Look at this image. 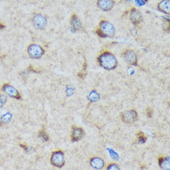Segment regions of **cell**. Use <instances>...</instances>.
Returning a JSON list of instances; mask_svg holds the SVG:
<instances>
[{
	"label": "cell",
	"mask_w": 170,
	"mask_h": 170,
	"mask_svg": "<svg viewBox=\"0 0 170 170\" xmlns=\"http://www.w3.org/2000/svg\"><path fill=\"white\" fill-rule=\"evenodd\" d=\"M130 19L134 24H139L142 20V16L140 11L136 9H132L130 14Z\"/></svg>",
	"instance_id": "ba28073f"
},
{
	"label": "cell",
	"mask_w": 170,
	"mask_h": 170,
	"mask_svg": "<svg viewBox=\"0 0 170 170\" xmlns=\"http://www.w3.org/2000/svg\"><path fill=\"white\" fill-rule=\"evenodd\" d=\"M12 118V115L10 113H6L5 114L1 116V121L3 123H10Z\"/></svg>",
	"instance_id": "e0dca14e"
},
{
	"label": "cell",
	"mask_w": 170,
	"mask_h": 170,
	"mask_svg": "<svg viewBox=\"0 0 170 170\" xmlns=\"http://www.w3.org/2000/svg\"><path fill=\"white\" fill-rule=\"evenodd\" d=\"M114 1H98V6L104 11H109L113 8L114 5Z\"/></svg>",
	"instance_id": "30bf717a"
},
{
	"label": "cell",
	"mask_w": 170,
	"mask_h": 170,
	"mask_svg": "<svg viewBox=\"0 0 170 170\" xmlns=\"http://www.w3.org/2000/svg\"><path fill=\"white\" fill-rule=\"evenodd\" d=\"M159 10L165 13H169V1H163L158 4Z\"/></svg>",
	"instance_id": "4fadbf2b"
},
{
	"label": "cell",
	"mask_w": 170,
	"mask_h": 170,
	"mask_svg": "<svg viewBox=\"0 0 170 170\" xmlns=\"http://www.w3.org/2000/svg\"><path fill=\"white\" fill-rule=\"evenodd\" d=\"M28 53L31 58L38 59L41 58L42 56L44 54V50L40 46L32 44L29 46Z\"/></svg>",
	"instance_id": "3957f363"
},
{
	"label": "cell",
	"mask_w": 170,
	"mask_h": 170,
	"mask_svg": "<svg viewBox=\"0 0 170 170\" xmlns=\"http://www.w3.org/2000/svg\"><path fill=\"white\" fill-rule=\"evenodd\" d=\"M51 163L55 167L61 168L65 163L64 155L63 152L58 150L53 152L51 156Z\"/></svg>",
	"instance_id": "7a4b0ae2"
},
{
	"label": "cell",
	"mask_w": 170,
	"mask_h": 170,
	"mask_svg": "<svg viewBox=\"0 0 170 170\" xmlns=\"http://www.w3.org/2000/svg\"><path fill=\"white\" fill-rule=\"evenodd\" d=\"M33 21L36 27L40 29H44L47 24L46 19L41 14H37L35 16L33 19Z\"/></svg>",
	"instance_id": "52a82bcc"
},
{
	"label": "cell",
	"mask_w": 170,
	"mask_h": 170,
	"mask_svg": "<svg viewBox=\"0 0 170 170\" xmlns=\"http://www.w3.org/2000/svg\"><path fill=\"white\" fill-rule=\"evenodd\" d=\"M1 121H0V126H1Z\"/></svg>",
	"instance_id": "83f0119b"
},
{
	"label": "cell",
	"mask_w": 170,
	"mask_h": 170,
	"mask_svg": "<svg viewBox=\"0 0 170 170\" xmlns=\"http://www.w3.org/2000/svg\"><path fill=\"white\" fill-rule=\"evenodd\" d=\"M89 100L91 102H97L98 100L100 99V95L96 91H92L90 93L89 97Z\"/></svg>",
	"instance_id": "2e32d148"
},
{
	"label": "cell",
	"mask_w": 170,
	"mask_h": 170,
	"mask_svg": "<svg viewBox=\"0 0 170 170\" xmlns=\"http://www.w3.org/2000/svg\"><path fill=\"white\" fill-rule=\"evenodd\" d=\"M108 152H110V155H111V156L113 159H114V160H118V158H119V156L117 155V154L116 153V152H115L114 150H111V149H108Z\"/></svg>",
	"instance_id": "d6986e66"
},
{
	"label": "cell",
	"mask_w": 170,
	"mask_h": 170,
	"mask_svg": "<svg viewBox=\"0 0 170 170\" xmlns=\"http://www.w3.org/2000/svg\"><path fill=\"white\" fill-rule=\"evenodd\" d=\"M4 27V26L2 24H0V29H3Z\"/></svg>",
	"instance_id": "4316f807"
},
{
	"label": "cell",
	"mask_w": 170,
	"mask_h": 170,
	"mask_svg": "<svg viewBox=\"0 0 170 170\" xmlns=\"http://www.w3.org/2000/svg\"><path fill=\"white\" fill-rule=\"evenodd\" d=\"M98 62L101 66L107 69H114L117 65V61L115 56L108 52H105L99 56Z\"/></svg>",
	"instance_id": "6da1fadb"
},
{
	"label": "cell",
	"mask_w": 170,
	"mask_h": 170,
	"mask_svg": "<svg viewBox=\"0 0 170 170\" xmlns=\"http://www.w3.org/2000/svg\"><path fill=\"white\" fill-rule=\"evenodd\" d=\"M100 31L105 37H111L115 33V28L107 21H102L100 23Z\"/></svg>",
	"instance_id": "277c9868"
},
{
	"label": "cell",
	"mask_w": 170,
	"mask_h": 170,
	"mask_svg": "<svg viewBox=\"0 0 170 170\" xmlns=\"http://www.w3.org/2000/svg\"><path fill=\"white\" fill-rule=\"evenodd\" d=\"M90 165L92 167L94 168L100 169H102L104 166V162L102 159L98 158V157H95L90 160Z\"/></svg>",
	"instance_id": "8fae6325"
},
{
	"label": "cell",
	"mask_w": 170,
	"mask_h": 170,
	"mask_svg": "<svg viewBox=\"0 0 170 170\" xmlns=\"http://www.w3.org/2000/svg\"><path fill=\"white\" fill-rule=\"evenodd\" d=\"M160 167L164 170H169V157L160 158L159 160Z\"/></svg>",
	"instance_id": "5bb4252c"
},
{
	"label": "cell",
	"mask_w": 170,
	"mask_h": 170,
	"mask_svg": "<svg viewBox=\"0 0 170 170\" xmlns=\"http://www.w3.org/2000/svg\"><path fill=\"white\" fill-rule=\"evenodd\" d=\"M124 58L126 61L130 64L136 65L137 64V56L135 52L132 50L126 51L124 54Z\"/></svg>",
	"instance_id": "9c48e42d"
},
{
	"label": "cell",
	"mask_w": 170,
	"mask_h": 170,
	"mask_svg": "<svg viewBox=\"0 0 170 170\" xmlns=\"http://www.w3.org/2000/svg\"><path fill=\"white\" fill-rule=\"evenodd\" d=\"M145 140H146V138L145 137L144 135H143V134L141 135V136H139V143H142L145 142Z\"/></svg>",
	"instance_id": "44dd1931"
},
{
	"label": "cell",
	"mask_w": 170,
	"mask_h": 170,
	"mask_svg": "<svg viewBox=\"0 0 170 170\" xmlns=\"http://www.w3.org/2000/svg\"><path fill=\"white\" fill-rule=\"evenodd\" d=\"M147 115H148V116H149V117H151L152 115V111L151 110H150V109H149V110H148V111H147Z\"/></svg>",
	"instance_id": "d4e9b609"
},
{
	"label": "cell",
	"mask_w": 170,
	"mask_h": 170,
	"mask_svg": "<svg viewBox=\"0 0 170 170\" xmlns=\"http://www.w3.org/2000/svg\"><path fill=\"white\" fill-rule=\"evenodd\" d=\"M3 104H4V103L1 101V99H0V109H1V108L3 107Z\"/></svg>",
	"instance_id": "484cf974"
},
{
	"label": "cell",
	"mask_w": 170,
	"mask_h": 170,
	"mask_svg": "<svg viewBox=\"0 0 170 170\" xmlns=\"http://www.w3.org/2000/svg\"><path fill=\"white\" fill-rule=\"evenodd\" d=\"M71 24L74 29H79L81 27V23L79 19L76 15H74L71 19Z\"/></svg>",
	"instance_id": "9a60e30c"
},
{
	"label": "cell",
	"mask_w": 170,
	"mask_h": 170,
	"mask_svg": "<svg viewBox=\"0 0 170 170\" xmlns=\"http://www.w3.org/2000/svg\"><path fill=\"white\" fill-rule=\"evenodd\" d=\"M107 170H120V169L116 165L111 164L110 165H109L107 168Z\"/></svg>",
	"instance_id": "ffe728a7"
},
{
	"label": "cell",
	"mask_w": 170,
	"mask_h": 170,
	"mask_svg": "<svg viewBox=\"0 0 170 170\" xmlns=\"http://www.w3.org/2000/svg\"><path fill=\"white\" fill-rule=\"evenodd\" d=\"M122 119L128 123H131L136 121L137 119V114L134 110L126 111L123 113L122 115Z\"/></svg>",
	"instance_id": "8992f818"
},
{
	"label": "cell",
	"mask_w": 170,
	"mask_h": 170,
	"mask_svg": "<svg viewBox=\"0 0 170 170\" xmlns=\"http://www.w3.org/2000/svg\"><path fill=\"white\" fill-rule=\"evenodd\" d=\"M84 135V131L81 128H76L74 129L72 133V139L73 141L80 140Z\"/></svg>",
	"instance_id": "7c38bea8"
},
{
	"label": "cell",
	"mask_w": 170,
	"mask_h": 170,
	"mask_svg": "<svg viewBox=\"0 0 170 170\" xmlns=\"http://www.w3.org/2000/svg\"><path fill=\"white\" fill-rule=\"evenodd\" d=\"M97 33H98V35L99 36H100V37H105V36H104V35L103 34V33L100 31V30L99 29V30H97Z\"/></svg>",
	"instance_id": "cb8c5ba5"
},
{
	"label": "cell",
	"mask_w": 170,
	"mask_h": 170,
	"mask_svg": "<svg viewBox=\"0 0 170 170\" xmlns=\"http://www.w3.org/2000/svg\"><path fill=\"white\" fill-rule=\"evenodd\" d=\"M0 99H1V101L4 103V104L7 101V97L6 96L4 95H0Z\"/></svg>",
	"instance_id": "603a6c76"
},
{
	"label": "cell",
	"mask_w": 170,
	"mask_h": 170,
	"mask_svg": "<svg viewBox=\"0 0 170 170\" xmlns=\"http://www.w3.org/2000/svg\"><path fill=\"white\" fill-rule=\"evenodd\" d=\"M74 90H73V89L71 87H68V89H67V90H66V92H67V94H68V95H69V96H70V95H72L73 94V93H74V91H73Z\"/></svg>",
	"instance_id": "7402d4cb"
},
{
	"label": "cell",
	"mask_w": 170,
	"mask_h": 170,
	"mask_svg": "<svg viewBox=\"0 0 170 170\" xmlns=\"http://www.w3.org/2000/svg\"><path fill=\"white\" fill-rule=\"evenodd\" d=\"M39 137H40L42 140L44 141H47L49 139L48 135L46 134V132L44 131V130H41L40 133H39Z\"/></svg>",
	"instance_id": "ac0fdd59"
},
{
	"label": "cell",
	"mask_w": 170,
	"mask_h": 170,
	"mask_svg": "<svg viewBox=\"0 0 170 170\" xmlns=\"http://www.w3.org/2000/svg\"><path fill=\"white\" fill-rule=\"evenodd\" d=\"M3 90L4 93L8 96H10L11 97L15 98L16 99H19L20 98V95L19 91L14 87L10 85H4L3 87Z\"/></svg>",
	"instance_id": "5b68a950"
}]
</instances>
